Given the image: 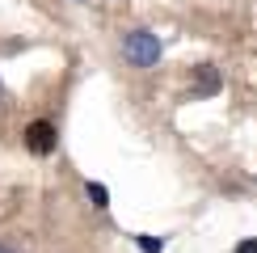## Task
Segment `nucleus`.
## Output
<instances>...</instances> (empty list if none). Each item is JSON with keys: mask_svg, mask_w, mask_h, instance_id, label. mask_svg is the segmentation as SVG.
I'll return each mask as SVG.
<instances>
[{"mask_svg": "<svg viewBox=\"0 0 257 253\" xmlns=\"http://www.w3.org/2000/svg\"><path fill=\"white\" fill-rule=\"evenodd\" d=\"M219 72H215V63H198L194 68V93H219Z\"/></svg>", "mask_w": 257, "mask_h": 253, "instance_id": "nucleus-3", "label": "nucleus"}, {"mask_svg": "<svg viewBox=\"0 0 257 253\" xmlns=\"http://www.w3.org/2000/svg\"><path fill=\"white\" fill-rule=\"evenodd\" d=\"M84 194H89V198H93V207H101V211H105V207H110V190H105L101 182H89V186H84Z\"/></svg>", "mask_w": 257, "mask_h": 253, "instance_id": "nucleus-4", "label": "nucleus"}, {"mask_svg": "<svg viewBox=\"0 0 257 253\" xmlns=\"http://www.w3.org/2000/svg\"><path fill=\"white\" fill-rule=\"evenodd\" d=\"M232 253H257V240H240V245L232 249Z\"/></svg>", "mask_w": 257, "mask_h": 253, "instance_id": "nucleus-6", "label": "nucleus"}, {"mask_svg": "<svg viewBox=\"0 0 257 253\" xmlns=\"http://www.w3.org/2000/svg\"><path fill=\"white\" fill-rule=\"evenodd\" d=\"M0 97H5V84H0Z\"/></svg>", "mask_w": 257, "mask_h": 253, "instance_id": "nucleus-8", "label": "nucleus"}, {"mask_svg": "<svg viewBox=\"0 0 257 253\" xmlns=\"http://www.w3.org/2000/svg\"><path fill=\"white\" fill-rule=\"evenodd\" d=\"M160 55H165V47H160V38L152 30H131V34L122 38V59L131 63V68H156Z\"/></svg>", "mask_w": 257, "mask_h": 253, "instance_id": "nucleus-1", "label": "nucleus"}, {"mask_svg": "<svg viewBox=\"0 0 257 253\" xmlns=\"http://www.w3.org/2000/svg\"><path fill=\"white\" fill-rule=\"evenodd\" d=\"M55 144H59V135H55V122H47V118H34L26 126V148L34 156H51L55 152Z\"/></svg>", "mask_w": 257, "mask_h": 253, "instance_id": "nucleus-2", "label": "nucleus"}, {"mask_svg": "<svg viewBox=\"0 0 257 253\" xmlns=\"http://www.w3.org/2000/svg\"><path fill=\"white\" fill-rule=\"evenodd\" d=\"M0 253H21L17 245H5V240H0Z\"/></svg>", "mask_w": 257, "mask_h": 253, "instance_id": "nucleus-7", "label": "nucleus"}, {"mask_svg": "<svg viewBox=\"0 0 257 253\" xmlns=\"http://www.w3.org/2000/svg\"><path fill=\"white\" fill-rule=\"evenodd\" d=\"M135 245L144 249V253H160V249H165V240H160V236H135Z\"/></svg>", "mask_w": 257, "mask_h": 253, "instance_id": "nucleus-5", "label": "nucleus"}]
</instances>
